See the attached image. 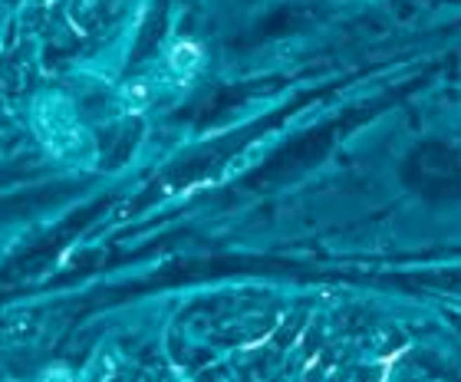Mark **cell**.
Masks as SVG:
<instances>
[{
  "instance_id": "1",
  "label": "cell",
  "mask_w": 461,
  "mask_h": 382,
  "mask_svg": "<svg viewBox=\"0 0 461 382\" xmlns=\"http://www.w3.org/2000/svg\"><path fill=\"white\" fill-rule=\"evenodd\" d=\"M194 63H198V50H194V46H178V50H175V66H178V69L194 66Z\"/></svg>"
}]
</instances>
